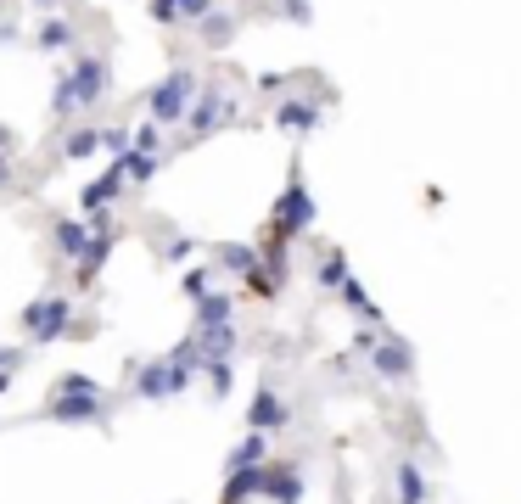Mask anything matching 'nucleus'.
I'll return each instance as SVG.
<instances>
[{"mask_svg":"<svg viewBox=\"0 0 521 504\" xmlns=\"http://www.w3.org/2000/svg\"><path fill=\"white\" fill-rule=\"evenodd\" d=\"M185 96H191V79H185V73H174V79L157 90V118H180V112H185Z\"/></svg>","mask_w":521,"mask_h":504,"instance_id":"1","label":"nucleus"},{"mask_svg":"<svg viewBox=\"0 0 521 504\" xmlns=\"http://www.w3.org/2000/svg\"><path fill=\"white\" fill-rule=\"evenodd\" d=\"M281 118H286V124H314V112H309V107H303V101H292V107H286V112H281Z\"/></svg>","mask_w":521,"mask_h":504,"instance_id":"2","label":"nucleus"},{"mask_svg":"<svg viewBox=\"0 0 521 504\" xmlns=\"http://www.w3.org/2000/svg\"><path fill=\"white\" fill-rule=\"evenodd\" d=\"M415 499H421V476L404 471V504H415Z\"/></svg>","mask_w":521,"mask_h":504,"instance_id":"3","label":"nucleus"}]
</instances>
